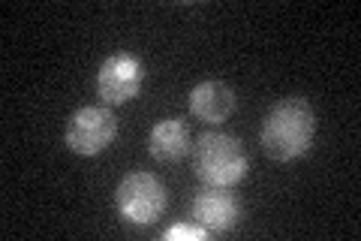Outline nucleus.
<instances>
[{"instance_id": "6e6552de", "label": "nucleus", "mask_w": 361, "mask_h": 241, "mask_svg": "<svg viewBox=\"0 0 361 241\" xmlns=\"http://www.w3.org/2000/svg\"><path fill=\"white\" fill-rule=\"evenodd\" d=\"M148 151L160 163H178L180 157L190 154V127L180 118H163L151 127Z\"/></svg>"}, {"instance_id": "1a4fd4ad", "label": "nucleus", "mask_w": 361, "mask_h": 241, "mask_svg": "<svg viewBox=\"0 0 361 241\" xmlns=\"http://www.w3.org/2000/svg\"><path fill=\"white\" fill-rule=\"evenodd\" d=\"M208 229L199 223H175L163 233V241H208Z\"/></svg>"}, {"instance_id": "0eeeda50", "label": "nucleus", "mask_w": 361, "mask_h": 241, "mask_svg": "<svg viewBox=\"0 0 361 241\" xmlns=\"http://www.w3.org/2000/svg\"><path fill=\"white\" fill-rule=\"evenodd\" d=\"M190 112L205 124H223L235 112V90L217 78L199 82L190 90Z\"/></svg>"}, {"instance_id": "423d86ee", "label": "nucleus", "mask_w": 361, "mask_h": 241, "mask_svg": "<svg viewBox=\"0 0 361 241\" xmlns=\"http://www.w3.org/2000/svg\"><path fill=\"white\" fill-rule=\"evenodd\" d=\"M190 214L211 235H223L241 221V202L229 187H202L190 202Z\"/></svg>"}, {"instance_id": "f257e3e1", "label": "nucleus", "mask_w": 361, "mask_h": 241, "mask_svg": "<svg viewBox=\"0 0 361 241\" xmlns=\"http://www.w3.org/2000/svg\"><path fill=\"white\" fill-rule=\"evenodd\" d=\"M313 136H316L313 106L304 97H286L268 109L262 130H259V145L277 163H292V160L310 151Z\"/></svg>"}, {"instance_id": "f03ea898", "label": "nucleus", "mask_w": 361, "mask_h": 241, "mask_svg": "<svg viewBox=\"0 0 361 241\" xmlns=\"http://www.w3.org/2000/svg\"><path fill=\"white\" fill-rule=\"evenodd\" d=\"M193 169L208 187H235L247 178L250 160L238 136L229 133H205L193 148Z\"/></svg>"}, {"instance_id": "20e7f679", "label": "nucleus", "mask_w": 361, "mask_h": 241, "mask_svg": "<svg viewBox=\"0 0 361 241\" xmlns=\"http://www.w3.org/2000/svg\"><path fill=\"white\" fill-rule=\"evenodd\" d=\"M118 139V118L106 102L103 106H82L70 114L63 130V145L78 157H97Z\"/></svg>"}, {"instance_id": "7ed1b4c3", "label": "nucleus", "mask_w": 361, "mask_h": 241, "mask_svg": "<svg viewBox=\"0 0 361 241\" xmlns=\"http://www.w3.org/2000/svg\"><path fill=\"white\" fill-rule=\"evenodd\" d=\"M169 193L154 172H130L115 190V208L133 226H151L166 214Z\"/></svg>"}, {"instance_id": "39448f33", "label": "nucleus", "mask_w": 361, "mask_h": 241, "mask_svg": "<svg viewBox=\"0 0 361 241\" xmlns=\"http://www.w3.org/2000/svg\"><path fill=\"white\" fill-rule=\"evenodd\" d=\"M145 82V66L133 52H115L99 64L97 73V94L106 106H121L139 97Z\"/></svg>"}]
</instances>
